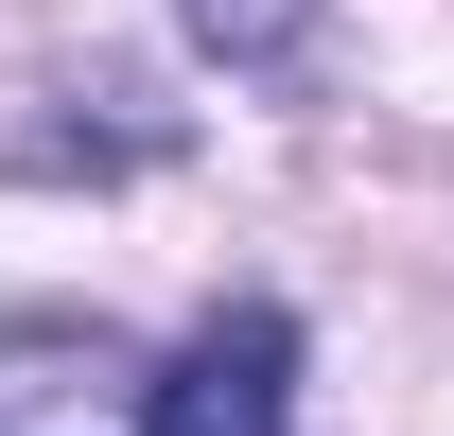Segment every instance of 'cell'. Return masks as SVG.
I'll return each instance as SVG.
<instances>
[{"mask_svg":"<svg viewBox=\"0 0 454 436\" xmlns=\"http://www.w3.org/2000/svg\"><path fill=\"white\" fill-rule=\"evenodd\" d=\"M0 436H158V367L106 315H0Z\"/></svg>","mask_w":454,"mask_h":436,"instance_id":"1","label":"cell"},{"mask_svg":"<svg viewBox=\"0 0 454 436\" xmlns=\"http://www.w3.org/2000/svg\"><path fill=\"white\" fill-rule=\"evenodd\" d=\"M158 436H297V315L280 297L192 315V349L158 367Z\"/></svg>","mask_w":454,"mask_h":436,"instance_id":"2","label":"cell"},{"mask_svg":"<svg viewBox=\"0 0 454 436\" xmlns=\"http://www.w3.org/2000/svg\"><path fill=\"white\" fill-rule=\"evenodd\" d=\"M315 18H333V0H175V35H192L210 70H297Z\"/></svg>","mask_w":454,"mask_h":436,"instance_id":"3","label":"cell"}]
</instances>
